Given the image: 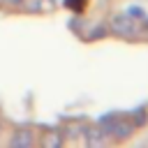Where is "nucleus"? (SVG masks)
<instances>
[{
    "label": "nucleus",
    "instance_id": "1",
    "mask_svg": "<svg viewBox=\"0 0 148 148\" xmlns=\"http://www.w3.org/2000/svg\"><path fill=\"white\" fill-rule=\"evenodd\" d=\"M109 30L116 37H136V35H141V23H136V18H132L127 12L113 14L109 21Z\"/></svg>",
    "mask_w": 148,
    "mask_h": 148
},
{
    "label": "nucleus",
    "instance_id": "2",
    "mask_svg": "<svg viewBox=\"0 0 148 148\" xmlns=\"http://www.w3.org/2000/svg\"><path fill=\"white\" fill-rule=\"evenodd\" d=\"M35 139H32V132L30 130H16V134L9 139L12 146H30Z\"/></svg>",
    "mask_w": 148,
    "mask_h": 148
},
{
    "label": "nucleus",
    "instance_id": "3",
    "mask_svg": "<svg viewBox=\"0 0 148 148\" xmlns=\"http://www.w3.org/2000/svg\"><path fill=\"white\" fill-rule=\"evenodd\" d=\"M127 118L132 120V125H134V127H139V125H146V120H148V113H146L143 109H136V111H134L132 116H127Z\"/></svg>",
    "mask_w": 148,
    "mask_h": 148
},
{
    "label": "nucleus",
    "instance_id": "4",
    "mask_svg": "<svg viewBox=\"0 0 148 148\" xmlns=\"http://www.w3.org/2000/svg\"><path fill=\"white\" fill-rule=\"evenodd\" d=\"M42 141H44L46 146H60V143H62V136H60L56 130H51V132H46V136H44Z\"/></svg>",
    "mask_w": 148,
    "mask_h": 148
},
{
    "label": "nucleus",
    "instance_id": "5",
    "mask_svg": "<svg viewBox=\"0 0 148 148\" xmlns=\"http://www.w3.org/2000/svg\"><path fill=\"white\" fill-rule=\"evenodd\" d=\"M127 14H130L132 18H136V21H141V18L146 16V12H143L139 5H132V7H127Z\"/></svg>",
    "mask_w": 148,
    "mask_h": 148
},
{
    "label": "nucleus",
    "instance_id": "6",
    "mask_svg": "<svg viewBox=\"0 0 148 148\" xmlns=\"http://www.w3.org/2000/svg\"><path fill=\"white\" fill-rule=\"evenodd\" d=\"M106 30H109V28H106L104 23H99L97 28H92V30L88 32V37H90V39H97V37H104V35H106Z\"/></svg>",
    "mask_w": 148,
    "mask_h": 148
}]
</instances>
